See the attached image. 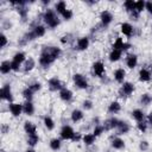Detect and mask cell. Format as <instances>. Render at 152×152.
Segmentation results:
<instances>
[{
	"label": "cell",
	"mask_w": 152,
	"mask_h": 152,
	"mask_svg": "<svg viewBox=\"0 0 152 152\" xmlns=\"http://www.w3.org/2000/svg\"><path fill=\"white\" fill-rule=\"evenodd\" d=\"M48 86H49V89L51 91H57V90H62L63 89V83L57 77H51L48 81Z\"/></svg>",
	"instance_id": "52a82bcc"
},
{
	"label": "cell",
	"mask_w": 152,
	"mask_h": 152,
	"mask_svg": "<svg viewBox=\"0 0 152 152\" xmlns=\"http://www.w3.org/2000/svg\"><path fill=\"white\" fill-rule=\"evenodd\" d=\"M0 96H1L2 100H6V101H8V102L11 103L13 96H12V91H11L10 84H4V86H2V88H1V90H0Z\"/></svg>",
	"instance_id": "ba28073f"
},
{
	"label": "cell",
	"mask_w": 152,
	"mask_h": 152,
	"mask_svg": "<svg viewBox=\"0 0 152 152\" xmlns=\"http://www.w3.org/2000/svg\"><path fill=\"white\" fill-rule=\"evenodd\" d=\"M137 128L140 131V132H146V129H147V124L145 122V121H140V122H138V125H137Z\"/></svg>",
	"instance_id": "ee69618b"
},
{
	"label": "cell",
	"mask_w": 152,
	"mask_h": 152,
	"mask_svg": "<svg viewBox=\"0 0 152 152\" xmlns=\"http://www.w3.org/2000/svg\"><path fill=\"white\" fill-rule=\"evenodd\" d=\"M21 94H23V96L26 99V101H31V100H32V97H33V94H34V93H33V91L27 87V88H25V89L23 90V93H21Z\"/></svg>",
	"instance_id": "74e56055"
},
{
	"label": "cell",
	"mask_w": 152,
	"mask_h": 152,
	"mask_svg": "<svg viewBox=\"0 0 152 152\" xmlns=\"http://www.w3.org/2000/svg\"><path fill=\"white\" fill-rule=\"evenodd\" d=\"M95 139H96V137L93 134V133H89V134H86V135H83L82 137V140H83V142L86 144V145H93L94 142H95Z\"/></svg>",
	"instance_id": "f1b7e54d"
},
{
	"label": "cell",
	"mask_w": 152,
	"mask_h": 152,
	"mask_svg": "<svg viewBox=\"0 0 152 152\" xmlns=\"http://www.w3.org/2000/svg\"><path fill=\"white\" fill-rule=\"evenodd\" d=\"M0 39H1V44H0V46H1V48H5V46H6V44H7V37L2 33Z\"/></svg>",
	"instance_id": "7dc6e473"
},
{
	"label": "cell",
	"mask_w": 152,
	"mask_h": 152,
	"mask_svg": "<svg viewBox=\"0 0 152 152\" xmlns=\"http://www.w3.org/2000/svg\"><path fill=\"white\" fill-rule=\"evenodd\" d=\"M119 121H120V120H118L116 118H110V119H108V120H106V121H104L103 127H104V129H112V128H116V127H118Z\"/></svg>",
	"instance_id": "ffe728a7"
},
{
	"label": "cell",
	"mask_w": 152,
	"mask_h": 152,
	"mask_svg": "<svg viewBox=\"0 0 152 152\" xmlns=\"http://www.w3.org/2000/svg\"><path fill=\"white\" fill-rule=\"evenodd\" d=\"M28 88H30L33 93H36V91H38V90L42 89V84H40L39 82H34V83H31V84L28 86Z\"/></svg>",
	"instance_id": "b9f144b4"
},
{
	"label": "cell",
	"mask_w": 152,
	"mask_h": 152,
	"mask_svg": "<svg viewBox=\"0 0 152 152\" xmlns=\"http://www.w3.org/2000/svg\"><path fill=\"white\" fill-rule=\"evenodd\" d=\"M145 10H147V12L150 14H152V1H147L145 4Z\"/></svg>",
	"instance_id": "c3c4849f"
},
{
	"label": "cell",
	"mask_w": 152,
	"mask_h": 152,
	"mask_svg": "<svg viewBox=\"0 0 152 152\" xmlns=\"http://www.w3.org/2000/svg\"><path fill=\"white\" fill-rule=\"evenodd\" d=\"M139 147H140V150H141V151H146V150L148 148V142L144 140V141H141V142H140Z\"/></svg>",
	"instance_id": "bcb514c9"
},
{
	"label": "cell",
	"mask_w": 152,
	"mask_h": 152,
	"mask_svg": "<svg viewBox=\"0 0 152 152\" xmlns=\"http://www.w3.org/2000/svg\"><path fill=\"white\" fill-rule=\"evenodd\" d=\"M114 50H120V51H125V50H127V49H129L131 48V45L128 44V43H125L124 42V39L121 38V37H118L116 39H115V42L113 43V46H112Z\"/></svg>",
	"instance_id": "9c48e42d"
},
{
	"label": "cell",
	"mask_w": 152,
	"mask_h": 152,
	"mask_svg": "<svg viewBox=\"0 0 152 152\" xmlns=\"http://www.w3.org/2000/svg\"><path fill=\"white\" fill-rule=\"evenodd\" d=\"M11 70H12V68H11V62H10V61H4V62H1V64H0V71H1V74L6 75V74H8Z\"/></svg>",
	"instance_id": "83f0119b"
},
{
	"label": "cell",
	"mask_w": 152,
	"mask_h": 152,
	"mask_svg": "<svg viewBox=\"0 0 152 152\" xmlns=\"http://www.w3.org/2000/svg\"><path fill=\"white\" fill-rule=\"evenodd\" d=\"M124 7L126 8L127 12L133 13V12H135V1H133V0H126L124 2Z\"/></svg>",
	"instance_id": "f546056e"
},
{
	"label": "cell",
	"mask_w": 152,
	"mask_h": 152,
	"mask_svg": "<svg viewBox=\"0 0 152 152\" xmlns=\"http://www.w3.org/2000/svg\"><path fill=\"white\" fill-rule=\"evenodd\" d=\"M82 106H83V108H84L86 110H89V109L93 108V102H91L90 100H84L83 103H82Z\"/></svg>",
	"instance_id": "f6af8a7d"
},
{
	"label": "cell",
	"mask_w": 152,
	"mask_h": 152,
	"mask_svg": "<svg viewBox=\"0 0 152 152\" xmlns=\"http://www.w3.org/2000/svg\"><path fill=\"white\" fill-rule=\"evenodd\" d=\"M133 91H134V84L131 82H124L119 90V94L120 96H129Z\"/></svg>",
	"instance_id": "8992f818"
},
{
	"label": "cell",
	"mask_w": 152,
	"mask_h": 152,
	"mask_svg": "<svg viewBox=\"0 0 152 152\" xmlns=\"http://www.w3.org/2000/svg\"><path fill=\"white\" fill-rule=\"evenodd\" d=\"M72 80H74V83L77 88H80V89H87L88 88V81L82 74H74Z\"/></svg>",
	"instance_id": "277c9868"
},
{
	"label": "cell",
	"mask_w": 152,
	"mask_h": 152,
	"mask_svg": "<svg viewBox=\"0 0 152 152\" xmlns=\"http://www.w3.org/2000/svg\"><path fill=\"white\" fill-rule=\"evenodd\" d=\"M120 109H121V104L118 101H113L108 106V113H110V114H116L120 112Z\"/></svg>",
	"instance_id": "7402d4cb"
},
{
	"label": "cell",
	"mask_w": 152,
	"mask_h": 152,
	"mask_svg": "<svg viewBox=\"0 0 152 152\" xmlns=\"http://www.w3.org/2000/svg\"><path fill=\"white\" fill-rule=\"evenodd\" d=\"M120 30H121L122 34L126 36V37H131L132 33H133V26L131 24H128V23H122L120 25Z\"/></svg>",
	"instance_id": "5bb4252c"
},
{
	"label": "cell",
	"mask_w": 152,
	"mask_h": 152,
	"mask_svg": "<svg viewBox=\"0 0 152 152\" xmlns=\"http://www.w3.org/2000/svg\"><path fill=\"white\" fill-rule=\"evenodd\" d=\"M83 119V112L80 109H74L71 112V121L72 122H78Z\"/></svg>",
	"instance_id": "d4e9b609"
},
{
	"label": "cell",
	"mask_w": 152,
	"mask_h": 152,
	"mask_svg": "<svg viewBox=\"0 0 152 152\" xmlns=\"http://www.w3.org/2000/svg\"><path fill=\"white\" fill-rule=\"evenodd\" d=\"M138 64V57L135 55H128L126 57V65L129 68V69H134Z\"/></svg>",
	"instance_id": "ac0fdd59"
},
{
	"label": "cell",
	"mask_w": 152,
	"mask_h": 152,
	"mask_svg": "<svg viewBox=\"0 0 152 152\" xmlns=\"http://www.w3.org/2000/svg\"><path fill=\"white\" fill-rule=\"evenodd\" d=\"M132 116H133V119H134V120H137L138 122L144 121V118H145V115H144L142 110H140V109H134V110L132 112Z\"/></svg>",
	"instance_id": "1f68e13d"
},
{
	"label": "cell",
	"mask_w": 152,
	"mask_h": 152,
	"mask_svg": "<svg viewBox=\"0 0 152 152\" xmlns=\"http://www.w3.org/2000/svg\"><path fill=\"white\" fill-rule=\"evenodd\" d=\"M25 61H26L25 53H24V52H17V53L13 56L12 61H11V68H12V70H13V71H19L21 63H24Z\"/></svg>",
	"instance_id": "3957f363"
},
{
	"label": "cell",
	"mask_w": 152,
	"mask_h": 152,
	"mask_svg": "<svg viewBox=\"0 0 152 152\" xmlns=\"http://www.w3.org/2000/svg\"><path fill=\"white\" fill-rule=\"evenodd\" d=\"M24 131H25V133H27V135H34V134H37V127L31 121H26L24 124Z\"/></svg>",
	"instance_id": "4fadbf2b"
},
{
	"label": "cell",
	"mask_w": 152,
	"mask_h": 152,
	"mask_svg": "<svg viewBox=\"0 0 152 152\" xmlns=\"http://www.w3.org/2000/svg\"><path fill=\"white\" fill-rule=\"evenodd\" d=\"M112 147L115 150H122L125 147V141L120 138H114L112 140Z\"/></svg>",
	"instance_id": "4316f807"
},
{
	"label": "cell",
	"mask_w": 152,
	"mask_h": 152,
	"mask_svg": "<svg viewBox=\"0 0 152 152\" xmlns=\"http://www.w3.org/2000/svg\"><path fill=\"white\" fill-rule=\"evenodd\" d=\"M139 80L141 82H148L151 80V72L146 68H141L139 70Z\"/></svg>",
	"instance_id": "e0dca14e"
},
{
	"label": "cell",
	"mask_w": 152,
	"mask_h": 152,
	"mask_svg": "<svg viewBox=\"0 0 152 152\" xmlns=\"http://www.w3.org/2000/svg\"><path fill=\"white\" fill-rule=\"evenodd\" d=\"M140 102H141V104H144V106H148V104L152 102V96H151L150 94L145 93V94H142V95L140 96Z\"/></svg>",
	"instance_id": "d6a6232c"
},
{
	"label": "cell",
	"mask_w": 152,
	"mask_h": 152,
	"mask_svg": "<svg viewBox=\"0 0 152 152\" xmlns=\"http://www.w3.org/2000/svg\"><path fill=\"white\" fill-rule=\"evenodd\" d=\"M31 31L33 32V34H34V37H36V38L43 37V36L45 34V27H44L43 25H36Z\"/></svg>",
	"instance_id": "603a6c76"
},
{
	"label": "cell",
	"mask_w": 152,
	"mask_h": 152,
	"mask_svg": "<svg viewBox=\"0 0 152 152\" xmlns=\"http://www.w3.org/2000/svg\"><path fill=\"white\" fill-rule=\"evenodd\" d=\"M145 1H142V0H139V1H135V11L138 12V13H140V12H142L144 10H145Z\"/></svg>",
	"instance_id": "f35d334b"
},
{
	"label": "cell",
	"mask_w": 152,
	"mask_h": 152,
	"mask_svg": "<svg viewBox=\"0 0 152 152\" xmlns=\"http://www.w3.org/2000/svg\"><path fill=\"white\" fill-rule=\"evenodd\" d=\"M100 19H101V23H102L103 26H108V25L112 23V20H113V14H112L109 11L104 10V11L101 12Z\"/></svg>",
	"instance_id": "30bf717a"
},
{
	"label": "cell",
	"mask_w": 152,
	"mask_h": 152,
	"mask_svg": "<svg viewBox=\"0 0 152 152\" xmlns=\"http://www.w3.org/2000/svg\"><path fill=\"white\" fill-rule=\"evenodd\" d=\"M61 15L63 17V19H65V20H70V19L72 18V12H71V10H65Z\"/></svg>",
	"instance_id": "7bdbcfd3"
},
{
	"label": "cell",
	"mask_w": 152,
	"mask_h": 152,
	"mask_svg": "<svg viewBox=\"0 0 152 152\" xmlns=\"http://www.w3.org/2000/svg\"><path fill=\"white\" fill-rule=\"evenodd\" d=\"M62 53V50L57 46H45L39 56V64L43 68H49Z\"/></svg>",
	"instance_id": "6da1fadb"
},
{
	"label": "cell",
	"mask_w": 152,
	"mask_h": 152,
	"mask_svg": "<svg viewBox=\"0 0 152 152\" xmlns=\"http://www.w3.org/2000/svg\"><path fill=\"white\" fill-rule=\"evenodd\" d=\"M36 66V62L32 57H28V59L25 61V64H24V70L25 71H31L33 68Z\"/></svg>",
	"instance_id": "4dcf8cb0"
},
{
	"label": "cell",
	"mask_w": 152,
	"mask_h": 152,
	"mask_svg": "<svg viewBox=\"0 0 152 152\" xmlns=\"http://www.w3.org/2000/svg\"><path fill=\"white\" fill-rule=\"evenodd\" d=\"M44 126H45L49 131H52V129L55 128V121H53L50 116L46 115V116L44 118Z\"/></svg>",
	"instance_id": "836d02e7"
},
{
	"label": "cell",
	"mask_w": 152,
	"mask_h": 152,
	"mask_svg": "<svg viewBox=\"0 0 152 152\" xmlns=\"http://www.w3.org/2000/svg\"><path fill=\"white\" fill-rule=\"evenodd\" d=\"M59 97H61V100H63L65 102H69L72 99V91L70 89L63 88L62 90H59Z\"/></svg>",
	"instance_id": "2e32d148"
},
{
	"label": "cell",
	"mask_w": 152,
	"mask_h": 152,
	"mask_svg": "<svg viewBox=\"0 0 152 152\" xmlns=\"http://www.w3.org/2000/svg\"><path fill=\"white\" fill-rule=\"evenodd\" d=\"M55 8H56V12L59 13V14H62L65 10H68V8H66V4H65V1H58V2L56 4Z\"/></svg>",
	"instance_id": "8d00e7d4"
},
{
	"label": "cell",
	"mask_w": 152,
	"mask_h": 152,
	"mask_svg": "<svg viewBox=\"0 0 152 152\" xmlns=\"http://www.w3.org/2000/svg\"><path fill=\"white\" fill-rule=\"evenodd\" d=\"M93 71L97 77H102V75L104 74V64L101 61H97L93 64Z\"/></svg>",
	"instance_id": "7c38bea8"
},
{
	"label": "cell",
	"mask_w": 152,
	"mask_h": 152,
	"mask_svg": "<svg viewBox=\"0 0 152 152\" xmlns=\"http://www.w3.org/2000/svg\"><path fill=\"white\" fill-rule=\"evenodd\" d=\"M23 112L26 114V115H32L34 113V106L31 101H26L24 104H23Z\"/></svg>",
	"instance_id": "44dd1931"
},
{
	"label": "cell",
	"mask_w": 152,
	"mask_h": 152,
	"mask_svg": "<svg viewBox=\"0 0 152 152\" xmlns=\"http://www.w3.org/2000/svg\"><path fill=\"white\" fill-rule=\"evenodd\" d=\"M125 76H126V71L122 69V68H119L114 71V80L119 83H122L124 80H125Z\"/></svg>",
	"instance_id": "d6986e66"
},
{
	"label": "cell",
	"mask_w": 152,
	"mask_h": 152,
	"mask_svg": "<svg viewBox=\"0 0 152 152\" xmlns=\"http://www.w3.org/2000/svg\"><path fill=\"white\" fill-rule=\"evenodd\" d=\"M148 122H150V124L152 125V112H151V113L148 114Z\"/></svg>",
	"instance_id": "f907efd6"
},
{
	"label": "cell",
	"mask_w": 152,
	"mask_h": 152,
	"mask_svg": "<svg viewBox=\"0 0 152 152\" xmlns=\"http://www.w3.org/2000/svg\"><path fill=\"white\" fill-rule=\"evenodd\" d=\"M8 109H10V112H11V114L13 116H19L21 114V112H23V104L15 103V102H11L8 104Z\"/></svg>",
	"instance_id": "8fae6325"
},
{
	"label": "cell",
	"mask_w": 152,
	"mask_h": 152,
	"mask_svg": "<svg viewBox=\"0 0 152 152\" xmlns=\"http://www.w3.org/2000/svg\"><path fill=\"white\" fill-rule=\"evenodd\" d=\"M43 19L48 24V26L51 28H55L59 25V19H58V17L53 10H50V8L45 10V12L43 14Z\"/></svg>",
	"instance_id": "7a4b0ae2"
},
{
	"label": "cell",
	"mask_w": 152,
	"mask_h": 152,
	"mask_svg": "<svg viewBox=\"0 0 152 152\" xmlns=\"http://www.w3.org/2000/svg\"><path fill=\"white\" fill-rule=\"evenodd\" d=\"M49 145H50V148H51V150H53V151H58V150L61 148V140L57 139V138L51 139Z\"/></svg>",
	"instance_id": "d590c367"
},
{
	"label": "cell",
	"mask_w": 152,
	"mask_h": 152,
	"mask_svg": "<svg viewBox=\"0 0 152 152\" xmlns=\"http://www.w3.org/2000/svg\"><path fill=\"white\" fill-rule=\"evenodd\" d=\"M26 152H36V151H34L33 148H27V150H26Z\"/></svg>",
	"instance_id": "816d5d0a"
},
{
	"label": "cell",
	"mask_w": 152,
	"mask_h": 152,
	"mask_svg": "<svg viewBox=\"0 0 152 152\" xmlns=\"http://www.w3.org/2000/svg\"><path fill=\"white\" fill-rule=\"evenodd\" d=\"M18 13H19V15L21 17V19H23V20H25V19H26V17H27V10L24 7V5L18 7Z\"/></svg>",
	"instance_id": "ab89813d"
},
{
	"label": "cell",
	"mask_w": 152,
	"mask_h": 152,
	"mask_svg": "<svg viewBox=\"0 0 152 152\" xmlns=\"http://www.w3.org/2000/svg\"><path fill=\"white\" fill-rule=\"evenodd\" d=\"M77 49L83 51V50H87L88 46H89V38L88 37H81L77 39V44H76Z\"/></svg>",
	"instance_id": "9a60e30c"
},
{
	"label": "cell",
	"mask_w": 152,
	"mask_h": 152,
	"mask_svg": "<svg viewBox=\"0 0 152 152\" xmlns=\"http://www.w3.org/2000/svg\"><path fill=\"white\" fill-rule=\"evenodd\" d=\"M59 134H61V138H62L63 140H71V139L74 138V135H75V132H74V129H72L71 126L64 125V126L61 128Z\"/></svg>",
	"instance_id": "5b68a950"
},
{
	"label": "cell",
	"mask_w": 152,
	"mask_h": 152,
	"mask_svg": "<svg viewBox=\"0 0 152 152\" xmlns=\"http://www.w3.org/2000/svg\"><path fill=\"white\" fill-rule=\"evenodd\" d=\"M116 129H118L119 134H125V133H128V131H129V125H128L127 122H125V121H119Z\"/></svg>",
	"instance_id": "484cf974"
},
{
	"label": "cell",
	"mask_w": 152,
	"mask_h": 152,
	"mask_svg": "<svg viewBox=\"0 0 152 152\" xmlns=\"http://www.w3.org/2000/svg\"><path fill=\"white\" fill-rule=\"evenodd\" d=\"M81 138H82V137H81V134H80V133H75V135H74V138H72L71 140H72V141H78Z\"/></svg>",
	"instance_id": "681fc988"
},
{
	"label": "cell",
	"mask_w": 152,
	"mask_h": 152,
	"mask_svg": "<svg viewBox=\"0 0 152 152\" xmlns=\"http://www.w3.org/2000/svg\"><path fill=\"white\" fill-rule=\"evenodd\" d=\"M2 152H5V151H2Z\"/></svg>",
	"instance_id": "f5cc1de1"
},
{
	"label": "cell",
	"mask_w": 152,
	"mask_h": 152,
	"mask_svg": "<svg viewBox=\"0 0 152 152\" xmlns=\"http://www.w3.org/2000/svg\"><path fill=\"white\" fill-rule=\"evenodd\" d=\"M103 132H104V127L97 125V126H95V128H94V131H93V134H94L95 137H99V135H101Z\"/></svg>",
	"instance_id": "60d3db41"
},
{
	"label": "cell",
	"mask_w": 152,
	"mask_h": 152,
	"mask_svg": "<svg viewBox=\"0 0 152 152\" xmlns=\"http://www.w3.org/2000/svg\"><path fill=\"white\" fill-rule=\"evenodd\" d=\"M121 56H122V51H120V50H112L110 52H109V61L110 62H118L120 58H121Z\"/></svg>",
	"instance_id": "cb8c5ba5"
},
{
	"label": "cell",
	"mask_w": 152,
	"mask_h": 152,
	"mask_svg": "<svg viewBox=\"0 0 152 152\" xmlns=\"http://www.w3.org/2000/svg\"><path fill=\"white\" fill-rule=\"evenodd\" d=\"M39 141V137L38 134H34V135H28L27 138V145L31 146V147H34Z\"/></svg>",
	"instance_id": "e575fe53"
}]
</instances>
